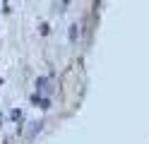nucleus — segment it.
<instances>
[{
	"mask_svg": "<svg viewBox=\"0 0 149 144\" xmlns=\"http://www.w3.org/2000/svg\"><path fill=\"white\" fill-rule=\"evenodd\" d=\"M36 91L39 94H51V79L48 77H39V79H36Z\"/></svg>",
	"mask_w": 149,
	"mask_h": 144,
	"instance_id": "nucleus-1",
	"label": "nucleus"
},
{
	"mask_svg": "<svg viewBox=\"0 0 149 144\" xmlns=\"http://www.w3.org/2000/svg\"><path fill=\"white\" fill-rule=\"evenodd\" d=\"M31 101L39 106V108H48V99H46V96H34Z\"/></svg>",
	"mask_w": 149,
	"mask_h": 144,
	"instance_id": "nucleus-2",
	"label": "nucleus"
},
{
	"mask_svg": "<svg viewBox=\"0 0 149 144\" xmlns=\"http://www.w3.org/2000/svg\"><path fill=\"white\" fill-rule=\"evenodd\" d=\"M70 41H77V26H70Z\"/></svg>",
	"mask_w": 149,
	"mask_h": 144,
	"instance_id": "nucleus-3",
	"label": "nucleus"
}]
</instances>
